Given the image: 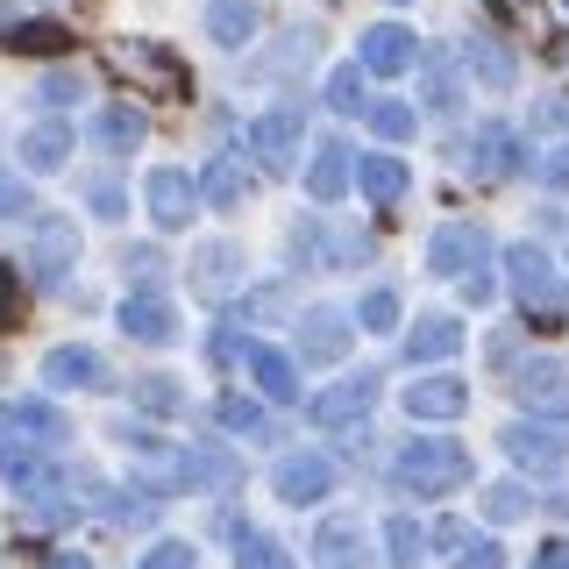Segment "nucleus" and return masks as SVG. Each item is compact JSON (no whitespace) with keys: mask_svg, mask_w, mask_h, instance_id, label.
Here are the masks:
<instances>
[{"mask_svg":"<svg viewBox=\"0 0 569 569\" xmlns=\"http://www.w3.org/2000/svg\"><path fill=\"white\" fill-rule=\"evenodd\" d=\"M391 477H399L413 498H449L470 485V449L462 441H406L391 456Z\"/></svg>","mask_w":569,"mask_h":569,"instance_id":"f257e3e1","label":"nucleus"},{"mask_svg":"<svg viewBox=\"0 0 569 569\" xmlns=\"http://www.w3.org/2000/svg\"><path fill=\"white\" fill-rule=\"evenodd\" d=\"M485 263H491V236H485L477 221H449L435 242H427V271H441V278L491 284V278H485Z\"/></svg>","mask_w":569,"mask_h":569,"instance_id":"f03ea898","label":"nucleus"},{"mask_svg":"<svg viewBox=\"0 0 569 569\" xmlns=\"http://www.w3.org/2000/svg\"><path fill=\"white\" fill-rule=\"evenodd\" d=\"M506 271H512V292H520V307H533V313H562V307H569V284L556 278L548 249L512 242V249H506Z\"/></svg>","mask_w":569,"mask_h":569,"instance_id":"7ed1b4c3","label":"nucleus"},{"mask_svg":"<svg viewBox=\"0 0 569 569\" xmlns=\"http://www.w3.org/2000/svg\"><path fill=\"white\" fill-rule=\"evenodd\" d=\"M71 263H79V228L64 221V213H43L36 221V242H29V271L43 292H58V284L71 278Z\"/></svg>","mask_w":569,"mask_h":569,"instance_id":"20e7f679","label":"nucleus"},{"mask_svg":"<svg viewBox=\"0 0 569 569\" xmlns=\"http://www.w3.org/2000/svg\"><path fill=\"white\" fill-rule=\"evenodd\" d=\"M512 399H520L527 413H541V420H569V363H556V356H533V363H520Z\"/></svg>","mask_w":569,"mask_h":569,"instance_id":"39448f33","label":"nucleus"},{"mask_svg":"<svg viewBox=\"0 0 569 569\" xmlns=\"http://www.w3.org/2000/svg\"><path fill=\"white\" fill-rule=\"evenodd\" d=\"M142 207H150V221L171 236V228H186L192 213H200V186H192L178 164H157L150 178H142Z\"/></svg>","mask_w":569,"mask_h":569,"instance_id":"423d86ee","label":"nucleus"},{"mask_svg":"<svg viewBox=\"0 0 569 569\" xmlns=\"http://www.w3.org/2000/svg\"><path fill=\"white\" fill-rule=\"evenodd\" d=\"M498 441H506V456L520 462L527 477H562V462H569V441L556 427H541V420H512Z\"/></svg>","mask_w":569,"mask_h":569,"instance_id":"0eeeda50","label":"nucleus"},{"mask_svg":"<svg viewBox=\"0 0 569 569\" xmlns=\"http://www.w3.org/2000/svg\"><path fill=\"white\" fill-rule=\"evenodd\" d=\"M0 477H8V491L29 498V506L58 498V462H50V449H29V441H0Z\"/></svg>","mask_w":569,"mask_h":569,"instance_id":"6e6552de","label":"nucleus"},{"mask_svg":"<svg viewBox=\"0 0 569 569\" xmlns=\"http://www.w3.org/2000/svg\"><path fill=\"white\" fill-rule=\"evenodd\" d=\"M462 171H470V178H512V171H527L520 136H512L506 121H485V129L462 142Z\"/></svg>","mask_w":569,"mask_h":569,"instance_id":"1a4fd4ad","label":"nucleus"},{"mask_svg":"<svg viewBox=\"0 0 569 569\" xmlns=\"http://www.w3.org/2000/svg\"><path fill=\"white\" fill-rule=\"evenodd\" d=\"M349 342H356V328H349L342 307H307L299 313V363H342Z\"/></svg>","mask_w":569,"mask_h":569,"instance_id":"9d476101","label":"nucleus"},{"mask_svg":"<svg viewBox=\"0 0 569 569\" xmlns=\"http://www.w3.org/2000/svg\"><path fill=\"white\" fill-rule=\"evenodd\" d=\"M0 427H8L14 441H29V449H58V441L71 435L64 406H50V399H14V406H0Z\"/></svg>","mask_w":569,"mask_h":569,"instance_id":"9b49d317","label":"nucleus"},{"mask_svg":"<svg viewBox=\"0 0 569 569\" xmlns=\"http://www.w3.org/2000/svg\"><path fill=\"white\" fill-rule=\"evenodd\" d=\"M363 71H378V79H399V71H413L420 64V43H413V29L406 22H378V29H363Z\"/></svg>","mask_w":569,"mask_h":569,"instance_id":"f8f14e48","label":"nucleus"},{"mask_svg":"<svg viewBox=\"0 0 569 569\" xmlns=\"http://www.w3.org/2000/svg\"><path fill=\"white\" fill-rule=\"evenodd\" d=\"M271 485H278L284 506H320L335 491V470H328V456H278Z\"/></svg>","mask_w":569,"mask_h":569,"instance_id":"ddd939ff","label":"nucleus"},{"mask_svg":"<svg viewBox=\"0 0 569 569\" xmlns=\"http://www.w3.org/2000/svg\"><path fill=\"white\" fill-rule=\"evenodd\" d=\"M299 107H271V114H257V129H249V142H257L263 171H292L299 164Z\"/></svg>","mask_w":569,"mask_h":569,"instance_id":"4468645a","label":"nucleus"},{"mask_svg":"<svg viewBox=\"0 0 569 569\" xmlns=\"http://www.w3.org/2000/svg\"><path fill=\"white\" fill-rule=\"evenodd\" d=\"M192 292H200V299L242 292V249L236 242H200V249H192Z\"/></svg>","mask_w":569,"mask_h":569,"instance_id":"2eb2a0df","label":"nucleus"},{"mask_svg":"<svg viewBox=\"0 0 569 569\" xmlns=\"http://www.w3.org/2000/svg\"><path fill=\"white\" fill-rule=\"evenodd\" d=\"M121 335L142 349H164L171 335H178V313H171V299H157V292H129L121 299Z\"/></svg>","mask_w":569,"mask_h":569,"instance_id":"dca6fc26","label":"nucleus"},{"mask_svg":"<svg viewBox=\"0 0 569 569\" xmlns=\"http://www.w3.org/2000/svg\"><path fill=\"white\" fill-rule=\"evenodd\" d=\"M370 406H378V378H370V370H356V378L328 385V391L313 399V420H320V427H356Z\"/></svg>","mask_w":569,"mask_h":569,"instance_id":"f3484780","label":"nucleus"},{"mask_svg":"<svg viewBox=\"0 0 569 569\" xmlns=\"http://www.w3.org/2000/svg\"><path fill=\"white\" fill-rule=\"evenodd\" d=\"M100 378H107V370H100V356L86 342H64V349L43 356V385L50 391H100Z\"/></svg>","mask_w":569,"mask_h":569,"instance_id":"a211bd4d","label":"nucleus"},{"mask_svg":"<svg viewBox=\"0 0 569 569\" xmlns=\"http://www.w3.org/2000/svg\"><path fill=\"white\" fill-rule=\"evenodd\" d=\"M249 356V378H257V391H263V399H299V363H292V356H284V349H271V342H249L242 349Z\"/></svg>","mask_w":569,"mask_h":569,"instance_id":"6ab92c4d","label":"nucleus"},{"mask_svg":"<svg viewBox=\"0 0 569 569\" xmlns=\"http://www.w3.org/2000/svg\"><path fill=\"white\" fill-rule=\"evenodd\" d=\"M22 171H64L71 164V121H36V129L14 142Z\"/></svg>","mask_w":569,"mask_h":569,"instance_id":"aec40b11","label":"nucleus"},{"mask_svg":"<svg viewBox=\"0 0 569 569\" xmlns=\"http://www.w3.org/2000/svg\"><path fill=\"white\" fill-rule=\"evenodd\" d=\"M462 406H470V385H462V378H420V385H406V413H413V420H456Z\"/></svg>","mask_w":569,"mask_h":569,"instance_id":"412c9836","label":"nucleus"},{"mask_svg":"<svg viewBox=\"0 0 569 569\" xmlns=\"http://www.w3.org/2000/svg\"><path fill=\"white\" fill-rule=\"evenodd\" d=\"M0 50L50 58V50H71V29L64 22H22V14H0Z\"/></svg>","mask_w":569,"mask_h":569,"instance_id":"4be33fe9","label":"nucleus"},{"mask_svg":"<svg viewBox=\"0 0 569 569\" xmlns=\"http://www.w3.org/2000/svg\"><path fill=\"white\" fill-rule=\"evenodd\" d=\"M349 164H356L349 142H320V150H313V164H307V192H313L320 207H335V200L349 192Z\"/></svg>","mask_w":569,"mask_h":569,"instance_id":"5701e85b","label":"nucleus"},{"mask_svg":"<svg viewBox=\"0 0 569 569\" xmlns=\"http://www.w3.org/2000/svg\"><path fill=\"white\" fill-rule=\"evenodd\" d=\"M363 556H370V548H363V527H356V520H328L313 533V562L320 569H363Z\"/></svg>","mask_w":569,"mask_h":569,"instance_id":"b1692460","label":"nucleus"},{"mask_svg":"<svg viewBox=\"0 0 569 569\" xmlns=\"http://www.w3.org/2000/svg\"><path fill=\"white\" fill-rule=\"evenodd\" d=\"M121 71H142V79L164 86V93H192L186 64H171V50H157V43H129V50H121Z\"/></svg>","mask_w":569,"mask_h":569,"instance_id":"393cba45","label":"nucleus"},{"mask_svg":"<svg viewBox=\"0 0 569 569\" xmlns=\"http://www.w3.org/2000/svg\"><path fill=\"white\" fill-rule=\"evenodd\" d=\"M462 349V328L449 313H427V320H413V335H406V356L413 363H441V356H456Z\"/></svg>","mask_w":569,"mask_h":569,"instance_id":"a878e982","label":"nucleus"},{"mask_svg":"<svg viewBox=\"0 0 569 569\" xmlns=\"http://www.w3.org/2000/svg\"><path fill=\"white\" fill-rule=\"evenodd\" d=\"M207 29L221 50H242L257 36V0H207Z\"/></svg>","mask_w":569,"mask_h":569,"instance_id":"bb28decb","label":"nucleus"},{"mask_svg":"<svg viewBox=\"0 0 569 569\" xmlns=\"http://www.w3.org/2000/svg\"><path fill=\"white\" fill-rule=\"evenodd\" d=\"M356 186H363L370 207H399V192H406V157H363V164H356Z\"/></svg>","mask_w":569,"mask_h":569,"instance_id":"cd10ccee","label":"nucleus"},{"mask_svg":"<svg viewBox=\"0 0 569 569\" xmlns=\"http://www.w3.org/2000/svg\"><path fill=\"white\" fill-rule=\"evenodd\" d=\"M93 136L107 142L114 157H129V150H142V136H150V121L136 114V107H107V114L93 121Z\"/></svg>","mask_w":569,"mask_h":569,"instance_id":"c85d7f7f","label":"nucleus"},{"mask_svg":"<svg viewBox=\"0 0 569 569\" xmlns=\"http://www.w3.org/2000/svg\"><path fill=\"white\" fill-rule=\"evenodd\" d=\"M192 186H200V200H207V207H221V213H236V207H242V171H236V157H213L207 178H192Z\"/></svg>","mask_w":569,"mask_h":569,"instance_id":"c756f323","label":"nucleus"},{"mask_svg":"<svg viewBox=\"0 0 569 569\" xmlns=\"http://www.w3.org/2000/svg\"><path fill=\"white\" fill-rule=\"evenodd\" d=\"M213 420H221L228 435H271V413H263L257 399H242V391H228V399L213 406Z\"/></svg>","mask_w":569,"mask_h":569,"instance_id":"7c9ffc66","label":"nucleus"},{"mask_svg":"<svg viewBox=\"0 0 569 569\" xmlns=\"http://www.w3.org/2000/svg\"><path fill=\"white\" fill-rule=\"evenodd\" d=\"M470 64H477V79H485L491 93L512 86V58H506V43H491V36H470Z\"/></svg>","mask_w":569,"mask_h":569,"instance_id":"2f4dec72","label":"nucleus"},{"mask_svg":"<svg viewBox=\"0 0 569 569\" xmlns=\"http://www.w3.org/2000/svg\"><path fill=\"white\" fill-rule=\"evenodd\" d=\"M307 58H313V29H292V36H284V50H271V58H257L249 71H257V79H284V71H299Z\"/></svg>","mask_w":569,"mask_h":569,"instance_id":"473e14b6","label":"nucleus"},{"mask_svg":"<svg viewBox=\"0 0 569 569\" xmlns=\"http://www.w3.org/2000/svg\"><path fill=\"white\" fill-rule=\"evenodd\" d=\"M236 569H292V556H284L271 533H242V541H236Z\"/></svg>","mask_w":569,"mask_h":569,"instance_id":"72a5a7b5","label":"nucleus"},{"mask_svg":"<svg viewBox=\"0 0 569 569\" xmlns=\"http://www.w3.org/2000/svg\"><path fill=\"white\" fill-rule=\"evenodd\" d=\"M363 114H370V129H378L385 142H406V136H413V107H406V100H378V107H363Z\"/></svg>","mask_w":569,"mask_h":569,"instance_id":"f704fd0d","label":"nucleus"},{"mask_svg":"<svg viewBox=\"0 0 569 569\" xmlns=\"http://www.w3.org/2000/svg\"><path fill=\"white\" fill-rule=\"evenodd\" d=\"M328 107H335V114H356V107H363V71H356V64L328 71Z\"/></svg>","mask_w":569,"mask_h":569,"instance_id":"c9c22d12","label":"nucleus"},{"mask_svg":"<svg viewBox=\"0 0 569 569\" xmlns=\"http://www.w3.org/2000/svg\"><path fill=\"white\" fill-rule=\"evenodd\" d=\"M385 541H391V562H399V569H413V562H420V548H427V527H413V520L399 512V520L385 527Z\"/></svg>","mask_w":569,"mask_h":569,"instance_id":"e433bc0d","label":"nucleus"},{"mask_svg":"<svg viewBox=\"0 0 569 569\" xmlns=\"http://www.w3.org/2000/svg\"><path fill=\"white\" fill-rule=\"evenodd\" d=\"M527 506H533L527 485H491V491H485V520H498V527H512Z\"/></svg>","mask_w":569,"mask_h":569,"instance_id":"4c0bfd02","label":"nucleus"},{"mask_svg":"<svg viewBox=\"0 0 569 569\" xmlns=\"http://www.w3.org/2000/svg\"><path fill=\"white\" fill-rule=\"evenodd\" d=\"M356 320H363L370 335H391V328H399V292H385V284H378V292L363 299V313H356Z\"/></svg>","mask_w":569,"mask_h":569,"instance_id":"58836bf2","label":"nucleus"},{"mask_svg":"<svg viewBox=\"0 0 569 569\" xmlns=\"http://www.w3.org/2000/svg\"><path fill=\"white\" fill-rule=\"evenodd\" d=\"M86 86H79V71H43V86H36V100L43 107H71Z\"/></svg>","mask_w":569,"mask_h":569,"instance_id":"ea45409f","label":"nucleus"},{"mask_svg":"<svg viewBox=\"0 0 569 569\" xmlns=\"http://www.w3.org/2000/svg\"><path fill=\"white\" fill-rule=\"evenodd\" d=\"M136 399L150 406V413H178V406H186V391H178L171 378H142V385H136Z\"/></svg>","mask_w":569,"mask_h":569,"instance_id":"a19ab883","label":"nucleus"},{"mask_svg":"<svg viewBox=\"0 0 569 569\" xmlns=\"http://www.w3.org/2000/svg\"><path fill=\"white\" fill-rule=\"evenodd\" d=\"M14 213H36V200H29V186H22V178L0 164V221H14Z\"/></svg>","mask_w":569,"mask_h":569,"instance_id":"79ce46f5","label":"nucleus"},{"mask_svg":"<svg viewBox=\"0 0 569 569\" xmlns=\"http://www.w3.org/2000/svg\"><path fill=\"white\" fill-rule=\"evenodd\" d=\"M142 569H192V541H157L142 556Z\"/></svg>","mask_w":569,"mask_h":569,"instance_id":"37998d69","label":"nucleus"},{"mask_svg":"<svg viewBox=\"0 0 569 569\" xmlns=\"http://www.w3.org/2000/svg\"><path fill=\"white\" fill-rule=\"evenodd\" d=\"M533 178H541V186H556V192H569V142H562V150H548L541 164H533Z\"/></svg>","mask_w":569,"mask_h":569,"instance_id":"c03bdc74","label":"nucleus"},{"mask_svg":"<svg viewBox=\"0 0 569 569\" xmlns=\"http://www.w3.org/2000/svg\"><path fill=\"white\" fill-rule=\"evenodd\" d=\"M456 569H506V548H498V541H477V548H470V556H462Z\"/></svg>","mask_w":569,"mask_h":569,"instance_id":"a18cd8bd","label":"nucleus"},{"mask_svg":"<svg viewBox=\"0 0 569 569\" xmlns=\"http://www.w3.org/2000/svg\"><path fill=\"white\" fill-rule=\"evenodd\" d=\"M93 207L107 213V221H121V192H114V186H107V178H93Z\"/></svg>","mask_w":569,"mask_h":569,"instance_id":"49530a36","label":"nucleus"},{"mask_svg":"<svg viewBox=\"0 0 569 569\" xmlns=\"http://www.w3.org/2000/svg\"><path fill=\"white\" fill-rule=\"evenodd\" d=\"M527 569H569V541H548V548H541V556H533Z\"/></svg>","mask_w":569,"mask_h":569,"instance_id":"de8ad7c7","label":"nucleus"},{"mask_svg":"<svg viewBox=\"0 0 569 569\" xmlns=\"http://www.w3.org/2000/svg\"><path fill=\"white\" fill-rule=\"evenodd\" d=\"M14 307V263H0V313Z\"/></svg>","mask_w":569,"mask_h":569,"instance_id":"09e8293b","label":"nucleus"},{"mask_svg":"<svg viewBox=\"0 0 569 569\" xmlns=\"http://www.w3.org/2000/svg\"><path fill=\"white\" fill-rule=\"evenodd\" d=\"M43 569H93V562H86V556H50Z\"/></svg>","mask_w":569,"mask_h":569,"instance_id":"8fccbe9b","label":"nucleus"},{"mask_svg":"<svg viewBox=\"0 0 569 569\" xmlns=\"http://www.w3.org/2000/svg\"><path fill=\"white\" fill-rule=\"evenodd\" d=\"M562 8H569V0H562Z\"/></svg>","mask_w":569,"mask_h":569,"instance_id":"3c124183","label":"nucleus"}]
</instances>
